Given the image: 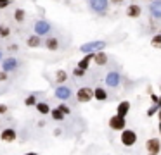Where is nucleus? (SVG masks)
I'll use <instances>...</instances> for the list:
<instances>
[{
  "mask_svg": "<svg viewBox=\"0 0 161 155\" xmlns=\"http://www.w3.org/2000/svg\"><path fill=\"white\" fill-rule=\"evenodd\" d=\"M119 141H121L125 147H133L137 143V133L132 129H123L121 136H119Z\"/></svg>",
  "mask_w": 161,
  "mask_h": 155,
  "instance_id": "nucleus-1",
  "label": "nucleus"
},
{
  "mask_svg": "<svg viewBox=\"0 0 161 155\" xmlns=\"http://www.w3.org/2000/svg\"><path fill=\"white\" fill-rule=\"evenodd\" d=\"M104 48H106V41L97 40V41H88V43H83L80 47V52L88 54V52H97V50H104Z\"/></svg>",
  "mask_w": 161,
  "mask_h": 155,
  "instance_id": "nucleus-2",
  "label": "nucleus"
},
{
  "mask_svg": "<svg viewBox=\"0 0 161 155\" xmlns=\"http://www.w3.org/2000/svg\"><path fill=\"white\" fill-rule=\"evenodd\" d=\"M94 98V90L88 88V86H81L80 90L76 91V100L80 103H87Z\"/></svg>",
  "mask_w": 161,
  "mask_h": 155,
  "instance_id": "nucleus-3",
  "label": "nucleus"
},
{
  "mask_svg": "<svg viewBox=\"0 0 161 155\" xmlns=\"http://www.w3.org/2000/svg\"><path fill=\"white\" fill-rule=\"evenodd\" d=\"M126 126V119L123 116H119V114H114V116L109 119V127H111L113 131H123Z\"/></svg>",
  "mask_w": 161,
  "mask_h": 155,
  "instance_id": "nucleus-4",
  "label": "nucleus"
},
{
  "mask_svg": "<svg viewBox=\"0 0 161 155\" xmlns=\"http://www.w3.org/2000/svg\"><path fill=\"white\" fill-rule=\"evenodd\" d=\"M90 3V9L94 12H99V14H104L108 10V5H109V0H88Z\"/></svg>",
  "mask_w": 161,
  "mask_h": 155,
  "instance_id": "nucleus-5",
  "label": "nucleus"
},
{
  "mask_svg": "<svg viewBox=\"0 0 161 155\" xmlns=\"http://www.w3.org/2000/svg\"><path fill=\"white\" fill-rule=\"evenodd\" d=\"M146 150L149 152L151 155L159 153V152H161V141H159V138H151V140H147Z\"/></svg>",
  "mask_w": 161,
  "mask_h": 155,
  "instance_id": "nucleus-6",
  "label": "nucleus"
},
{
  "mask_svg": "<svg viewBox=\"0 0 161 155\" xmlns=\"http://www.w3.org/2000/svg\"><path fill=\"white\" fill-rule=\"evenodd\" d=\"M119 81H121L119 72H116V71L108 72V76H106V85H108L109 88H116V86L119 85Z\"/></svg>",
  "mask_w": 161,
  "mask_h": 155,
  "instance_id": "nucleus-7",
  "label": "nucleus"
},
{
  "mask_svg": "<svg viewBox=\"0 0 161 155\" xmlns=\"http://www.w3.org/2000/svg\"><path fill=\"white\" fill-rule=\"evenodd\" d=\"M16 138H18V133H16V129H12V127H5V129L0 133V140L5 141V143H12Z\"/></svg>",
  "mask_w": 161,
  "mask_h": 155,
  "instance_id": "nucleus-8",
  "label": "nucleus"
},
{
  "mask_svg": "<svg viewBox=\"0 0 161 155\" xmlns=\"http://www.w3.org/2000/svg\"><path fill=\"white\" fill-rule=\"evenodd\" d=\"M19 67V62L16 60L14 57H9V59H2V69L7 72H12Z\"/></svg>",
  "mask_w": 161,
  "mask_h": 155,
  "instance_id": "nucleus-9",
  "label": "nucleus"
},
{
  "mask_svg": "<svg viewBox=\"0 0 161 155\" xmlns=\"http://www.w3.org/2000/svg\"><path fill=\"white\" fill-rule=\"evenodd\" d=\"M54 95H56V98H59V100H63V102H64V100H68L71 96V90L68 88V86L61 85V86H57V88H56Z\"/></svg>",
  "mask_w": 161,
  "mask_h": 155,
  "instance_id": "nucleus-10",
  "label": "nucleus"
},
{
  "mask_svg": "<svg viewBox=\"0 0 161 155\" xmlns=\"http://www.w3.org/2000/svg\"><path fill=\"white\" fill-rule=\"evenodd\" d=\"M35 33L40 34V36L50 33V24L47 23V21H38V23H35Z\"/></svg>",
  "mask_w": 161,
  "mask_h": 155,
  "instance_id": "nucleus-11",
  "label": "nucleus"
},
{
  "mask_svg": "<svg viewBox=\"0 0 161 155\" xmlns=\"http://www.w3.org/2000/svg\"><path fill=\"white\" fill-rule=\"evenodd\" d=\"M149 12L154 19H161V0H154L149 5Z\"/></svg>",
  "mask_w": 161,
  "mask_h": 155,
  "instance_id": "nucleus-12",
  "label": "nucleus"
},
{
  "mask_svg": "<svg viewBox=\"0 0 161 155\" xmlns=\"http://www.w3.org/2000/svg\"><path fill=\"white\" fill-rule=\"evenodd\" d=\"M94 55H95V52H88V54H85V57L81 59L80 62H78V67H81V69H85L87 71L88 67H90V62H94Z\"/></svg>",
  "mask_w": 161,
  "mask_h": 155,
  "instance_id": "nucleus-13",
  "label": "nucleus"
},
{
  "mask_svg": "<svg viewBox=\"0 0 161 155\" xmlns=\"http://www.w3.org/2000/svg\"><path fill=\"white\" fill-rule=\"evenodd\" d=\"M26 45H28L30 48H38L40 45H42V36L40 34H31V36H28V40H26Z\"/></svg>",
  "mask_w": 161,
  "mask_h": 155,
  "instance_id": "nucleus-14",
  "label": "nucleus"
},
{
  "mask_svg": "<svg viewBox=\"0 0 161 155\" xmlns=\"http://www.w3.org/2000/svg\"><path fill=\"white\" fill-rule=\"evenodd\" d=\"M45 47H47V50H50V52L59 50V40H57L56 36H49L45 40Z\"/></svg>",
  "mask_w": 161,
  "mask_h": 155,
  "instance_id": "nucleus-15",
  "label": "nucleus"
},
{
  "mask_svg": "<svg viewBox=\"0 0 161 155\" xmlns=\"http://www.w3.org/2000/svg\"><path fill=\"white\" fill-rule=\"evenodd\" d=\"M94 62L97 65H106V64H108V55L104 54V50H97V52H95Z\"/></svg>",
  "mask_w": 161,
  "mask_h": 155,
  "instance_id": "nucleus-16",
  "label": "nucleus"
},
{
  "mask_svg": "<svg viewBox=\"0 0 161 155\" xmlns=\"http://www.w3.org/2000/svg\"><path fill=\"white\" fill-rule=\"evenodd\" d=\"M140 14H142V9H140V5H137V3H132V5L126 9V16L133 17V19H135V17H139Z\"/></svg>",
  "mask_w": 161,
  "mask_h": 155,
  "instance_id": "nucleus-17",
  "label": "nucleus"
},
{
  "mask_svg": "<svg viewBox=\"0 0 161 155\" xmlns=\"http://www.w3.org/2000/svg\"><path fill=\"white\" fill-rule=\"evenodd\" d=\"M130 112V102H119L118 103V107H116V114H119V116H123V117H126V114Z\"/></svg>",
  "mask_w": 161,
  "mask_h": 155,
  "instance_id": "nucleus-18",
  "label": "nucleus"
},
{
  "mask_svg": "<svg viewBox=\"0 0 161 155\" xmlns=\"http://www.w3.org/2000/svg\"><path fill=\"white\" fill-rule=\"evenodd\" d=\"M94 98L97 100V102H106V100H108V91L99 86V88L94 90Z\"/></svg>",
  "mask_w": 161,
  "mask_h": 155,
  "instance_id": "nucleus-19",
  "label": "nucleus"
},
{
  "mask_svg": "<svg viewBox=\"0 0 161 155\" xmlns=\"http://www.w3.org/2000/svg\"><path fill=\"white\" fill-rule=\"evenodd\" d=\"M35 109L38 110V114H42V116L50 114V107H49V103H45V102H36Z\"/></svg>",
  "mask_w": 161,
  "mask_h": 155,
  "instance_id": "nucleus-20",
  "label": "nucleus"
},
{
  "mask_svg": "<svg viewBox=\"0 0 161 155\" xmlns=\"http://www.w3.org/2000/svg\"><path fill=\"white\" fill-rule=\"evenodd\" d=\"M50 117H52L54 121H63L64 117H66V114L61 109H50Z\"/></svg>",
  "mask_w": 161,
  "mask_h": 155,
  "instance_id": "nucleus-21",
  "label": "nucleus"
},
{
  "mask_svg": "<svg viewBox=\"0 0 161 155\" xmlns=\"http://www.w3.org/2000/svg\"><path fill=\"white\" fill-rule=\"evenodd\" d=\"M68 79V72L66 71H63V69H59V71L56 72V81L59 83V85H63L64 81Z\"/></svg>",
  "mask_w": 161,
  "mask_h": 155,
  "instance_id": "nucleus-22",
  "label": "nucleus"
},
{
  "mask_svg": "<svg viewBox=\"0 0 161 155\" xmlns=\"http://www.w3.org/2000/svg\"><path fill=\"white\" fill-rule=\"evenodd\" d=\"M25 17H26V14H25V10H23V9H16V10H14V19H16V23H25Z\"/></svg>",
  "mask_w": 161,
  "mask_h": 155,
  "instance_id": "nucleus-23",
  "label": "nucleus"
},
{
  "mask_svg": "<svg viewBox=\"0 0 161 155\" xmlns=\"http://www.w3.org/2000/svg\"><path fill=\"white\" fill-rule=\"evenodd\" d=\"M151 45H153V48H156V50H161V34H154L153 40H151Z\"/></svg>",
  "mask_w": 161,
  "mask_h": 155,
  "instance_id": "nucleus-24",
  "label": "nucleus"
},
{
  "mask_svg": "<svg viewBox=\"0 0 161 155\" xmlns=\"http://www.w3.org/2000/svg\"><path fill=\"white\" fill-rule=\"evenodd\" d=\"M36 102H38V100H36V95H28L25 100V105L26 107H35Z\"/></svg>",
  "mask_w": 161,
  "mask_h": 155,
  "instance_id": "nucleus-25",
  "label": "nucleus"
},
{
  "mask_svg": "<svg viewBox=\"0 0 161 155\" xmlns=\"http://www.w3.org/2000/svg\"><path fill=\"white\" fill-rule=\"evenodd\" d=\"M11 36V28L5 24H0V38H7Z\"/></svg>",
  "mask_w": 161,
  "mask_h": 155,
  "instance_id": "nucleus-26",
  "label": "nucleus"
},
{
  "mask_svg": "<svg viewBox=\"0 0 161 155\" xmlns=\"http://www.w3.org/2000/svg\"><path fill=\"white\" fill-rule=\"evenodd\" d=\"M85 72H87L85 69H81V67H78V65H76V67H75V71H73V76H75V78H83Z\"/></svg>",
  "mask_w": 161,
  "mask_h": 155,
  "instance_id": "nucleus-27",
  "label": "nucleus"
},
{
  "mask_svg": "<svg viewBox=\"0 0 161 155\" xmlns=\"http://www.w3.org/2000/svg\"><path fill=\"white\" fill-rule=\"evenodd\" d=\"M158 110H159V105H158V103H154V105L151 107L149 110H147V116H154V114H156Z\"/></svg>",
  "mask_w": 161,
  "mask_h": 155,
  "instance_id": "nucleus-28",
  "label": "nucleus"
},
{
  "mask_svg": "<svg viewBox=\"0 0 161 155\" xmlns=\"http://www.w3.org/2000/svg\"><path fill=\"white\" fill-rule=\"evenodd\" d=\"M57 109H61V110H63L64 114H66V116H69V114H71V109H69V107L66 105V103H61V105L57 107Z\"/></svg>",
  "mask_w": 161,
  "mask_h": 155,
  "instance_id": "nucleus-29",
  "label": "nucleus"
},
{
  "mask_svg": "<svg viewBox=\"0 0 161 155\" xmlns=\"http://www.w3.org/2000/svg\"><path fill=\"white\" fill-rule=\"evenodd\" d=\"M9 79V76H7V71H4V69H2V72H0V81L4 83V81H7Z\"/></svg>",
  "mask_w": 161,
  "mask_h": 155,
  "instance_id": "nucleus-30",
  "label": "nucleus"
},
{
  "mask_svg": "<svg viewBox=\"0 0 161 155\" xmlns=\"http://www.w3.org/2000/svg\"><path fill=\"white\" fill-rule=\"evenodd\" d=\"M11 2H12V0H0V9H5V7H9V5H11Z\"/></svg>",
  "mask_w": 161,
  "mask_h": 155,
  "instance_id": "nucleus-31",
  "label": "nucleus"
},
{
  "mask_svg": "<svg viewBox=\"0 0 161 155\" xmlns=\"http://www.w3.org/2000/svg\"><path fill=\"white\" fill-rule=\"evenodd\" d=\"M7 50H9V52H18V50H19V47L14 43V45H9V47H7Z\"/></svg>",
  "mask_w": 161,
  "mask_h": 155,
  "instance_id": "nucleus-32",
  "label": "nucleus"
},
{
  "mask_svg": "<svg viewBox=\"0 0 161 155\" xmlns=\"http://www.w3.org/2000/svg\"><path fill=\"white\" fill-rule=\"evenodd\" d=\"M5 112H7V105H2V103H0V116L5 114Z\"/></svg>",
  "mask_w": 161,
  "mask_h": 155,
  "instance_id": "nucleus-33",
  "label": "nucleus"
},
{
  "mask_svg": "<svg viewBox=\"0 0 161 155\" xmlns=\"http://www.w3.org/2000/svg\"><path fill=\"white\" fill-rule=\"evenodd\" d=\"M151 100H153V103H158V100H159V96H156L154 93H151Z\"/></svg>",
  "mask_w": 161,
  "mask_h": 155,
  "instance_id": "nucleus-34",
  "label": "nucleus"
},
{
  "mask_svg": "<svg viewBox=\"0 0 161 155\" xmlns=\"http://www.w3.org/2000/svg\"><path fill=\"white\" fill-rule=\"evenodd\" d=\"M111 2H113V3H116V5H118V3H121L123 0H111Z\"/></svg>",
  "mask_w": 161,
  "mask_h": 155,
  "instance_id": "nucleus-35",
  "label": "nucleus"
},
{
  "mask_svg": "<svg viewBox=\"0 0 161 155\" xmlns=\"http://www.w3.org/2000/svg\"><path fill=\"white\" fill-rule=\"evenodd\" d=\"M158 119L161 121V107H159V110H158Z\"/></svg>",
  "mask_w": 161,
  "mask_h": 155,
  "instance_id": "nucleus-36",
  "label": "nucleus"
},
{
  "mask_svg": "<svg viewBox=\"0 0 161 155\" xmlns=\"http://www.w3.org/2000/svg\"><path fill=\"white\" fill-rule=\"evenodd\" d=\"M2 59H4V54H2V50H0V60H2Z\"/></svg>",
  "mask_w": 161,
  "mask_h": 155,
  "instance_id": "nucleus-37",
  "label": "nucleus"
},
{
  "mask_svg": "<svg viewBox=\"0 0 161 155\" xmlns=\"http://www.w3.org/2000/svg\"><path fill=\"white\" fill-rule=\"evenodd\" d=\"M158 129H159V134H161V121H159V126H158Z\"/></svg>",
  "mask_w": 161,
  "mask_h": 155,
  "instance_id": "nucleus-38",
  "label": "nucleus"
},
{
  "mask_svg": "<svg viewBox=\"0 0 161 155\" xmlns=\"http://www.w3.org/2000/svg\"><path fill=\"white\" fill-rule=\"evenodd\" d=\"M158 105H159V107H161V96H159V100H158Z\"/></svg>",
  "mask_w": 161,
  "mask_h": 155,
  "instance_id": "nucleus-39",
  "label": "nucleus"
},
{
  "mask_svg": "<svg viewBox=\"0 0 161 155\" xmlns=\"http://www.w3.org/2000/svg\"><path fill=\"white\" fill-rule=\"evenodd\" d=\"M159 91H161V86H159Z\"/></svg>",
  "mask_w": 161,
  "mask_h": 155,
  "instance_id": "nucleus-40",
  "label": "nucleus"
},
{
  "mask_svg": "<svg viewBox=\"0 0 161 155\" xmlns=\"http://www.w3.org/2000/svg\"><path fill=\"white\" fill-rule=\"evenodd\" d=\"M0 121H2V119H0Z\"/></svg>",
  "mask_w": 161,
  "mask_h": 155,
  "instance_id": "nucleus-41",
  "label": "nucleus"
}]
</instances>
